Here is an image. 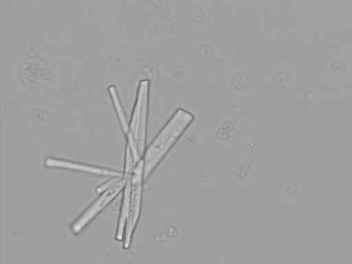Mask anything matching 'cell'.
Masks as SVG:
<instances>
[{
  "label": "cell",
  "mask_w": 352,
  "mask_h": 264,
  "mask_svg": "<svg viewBox=\"0 0 352 264\" xmlns=\"http://www.w3.org/2000/svg\"><path fill=\"white\" fill-rule=\"evenodd\" d=\"M123 177H113L110 180L107 182L102 184L100 186H98L96 189L98 193H102L104 190L109 189L115 185L117 182H118Z\"/></svg>",
  "instance_id": "ba28073f"
},
{
  "label": "cell",
  "mask_w": 352,
  "mask_h": 264,
  "mask_svg": "<svg viewBox=\"0 0 352 264\" xmlns=\"http://www.w3.org/2000/svg\"><path fill=\"white\" fill-rule=\"evenodd\" d=\"M194 120L189 112L178 109L146 151L144 178L146 179Z\"/></svg>",
  "instance_id": "6da1fadb"
},
{
  "label": "cell",
  "mask_w": 352,
  "mask_h": 264,
  "mask_svg": "<svg viewBox=\"0 0 352 264\" xmlns=\"http://www.w3.org/2000/svg\"><path fill=\"white\" fill-rule=\"evenodd\" d=\"M148 92V81H141L128 131L135 140L141 157L144 154L145 148Z\"/></svg>",
  "instance_id": "7a4b0ae2"
},
{
  "label": "cell",
  "mask_w": 352,
  "mask_h": 264,
  "mask_svg": "<svg viewBox=\"0 0 352 264\" xmlns=\"http://www.w3.org/2000/svg\"><path fill=\"white\" fill-rule=\"evenodd\" d=\"M109 91L111 92V96L112 97L115 108L116 109L117 114L119 117V120L122 124V127L125 133H127L129 131V126L126 122V119L122 108L121 104L120 102L119 98L118 97L116 91L114 87H109Z\"/></svg>",
  "instance_id": "52a82bcc"
},
{
  "label": "cell",
  "mask_w": 352,
  "mask_h": 264,
  "mask_svg": "<svg viewBox=\"0 0 352 264\" xmlns=\"http://www.w3.org/2000/svg\"><path fill=\"white\" fill-rule=\"evenodd\" d=\"M143 179L144 160L141 159L135 164L132 174L129 214L126 222L124 231V248H129L133 231L140 216Z\"/></svg>",
  "instance_id": "3957f363"
},
{
  "label": "cell",
  "mask_w": 352,
  "mask_h": 264,
  "mask_svg": "<svg viewBox=\"0 0 352 264\" xmlns=\"http://www.w3.org/2000/svg\"><path fill=\"white\" fill-rule=\"evenodd\" d=\"M45 164L50 167L63 168L100 175L111 177H123L124 175V173L118 170L52 157H47Z\"/></svg>",
  "instance_id": "5b68a950"
},
{
  "label": "cell",
  "mask_w": 352,
  "mask_h": 264,
  "mask_svg": "<svg viewBox=\"0 0 352 264\" xmlns=\"http://www.w3.org/2000/svg\"><path fill=\"white\" fill-rule=\"evenodd\" d=\"M132 174L133 172L124 173V177L126 178V184L124 188L123 197L121 204L120 217L116 236L118 241H122L123 239L126 222L129 214L132 186Z\"/></svg>",
  "instance_id": "8992f818"
},
{
  "label": "cell",
  "mask_w": 352,
  "mask_h": 264,
  "mask_svg": "<svg viewBox=\"0 0 352 264\" xmlns=\"http://www.w3.org/2000/svg\"><path fill=\"white\" fill-rule=\"evenodd\" d=\"M126 178L124 177L115 185L102 192L101 195L72 224L71 230L79 233L110 201L124 188Z\"/></svg>",
  "instance_id": "277c9868"
}]
</instances>
